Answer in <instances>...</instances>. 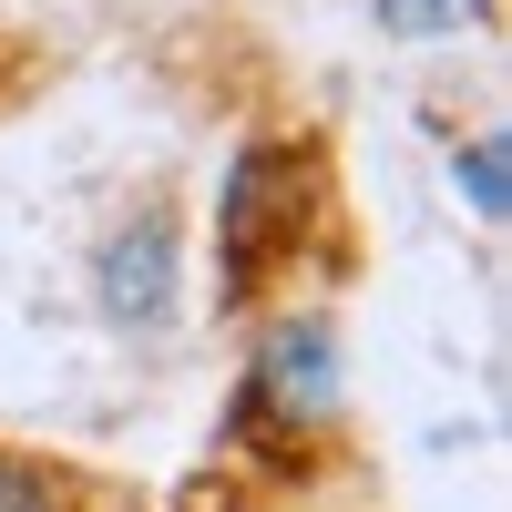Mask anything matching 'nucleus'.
<instances>
[{"mask_svg":"<svg viewBox=\"0 0 512 512\" xmlns=\"http://www.w3.org/2000/svg\"><path fill=\"white\" fill-rule=\"evenodd\" d=\"M0 512H72V482L21 461V451H0Z\"/></svg>","mask_w":512,"mask_h":512,"instance_id":"423d86ee","label":"nucleus"},{"mask_svg":"<svg viewBox=\"0 0 512 512\" xmlns=\"http://www.w3.org/2000/svg\"><path fill=\"white\" fill-rule=\"evenodd\" d=\"M236 451L297 472L328 431H338V328L308 308V318H277L267 338L246 349V379H236V410H226Z\"/></svg>","mask_w":512,"mask_h":512,"instance_id":"f03ea898","label":"nucleus"},{"mask_svg":"<svg viewBox=\"0 0 512 512\" xmlns=\"http://www.w3.org/2000/svg\"><path fill=\"white\" fill-rule=\"evenodd\" d=\"M318 205H328V154L308 134H246L216 175V297L226 308H256L318 236Z\"/></svg>","mask_w":512,"mask_h":512,"instance_id":"f257e3e1","label":"nucleus"},{"mask_svg":"<svg viewBox=\"0 0 512 512\" xmlns=\"http://www.w3.org/2000/svg\"><path fill=\"white\" fill-rule=\"evenodd\" d=\"M369 21L390 41H441V31H482L492 0H369Z\"/></svg>","mask_w":512,"mask_h":512,"instance_id":"20e7f679","label":"nucleus"},{"mask_svg":"<svg viewBox=\"0 0 512 512\" xmlns=\"http://www.w3.org/2000/svg\"><path fill=\"white\" fill-rule=\"evenodd\" d=\"M175 287H185L175 205H164V195H144L134 216H123V226L103 236V256H93V297H103V318H113V328L154 338L164 318H175Z\"/></svg>","mask_w":512,"mask_h":512,"instance_id":"7ed1b4c3","label":"nucleus"},{"mask_svg":"<svg viewBox=\"0 0 512 512\" xmlns=\"http://www.w3.org/2000/svg\"><path fill=\"white\" fill-rule=\"evenodd\" d=\"M502 175H512V144H502V134H472V144L451 154V185L472 195V216H482V226H502V205H512Z\"/></svg>","mask_w":512,"mask_h":512,"instance_id":"39448f33","label":"nucleus"}]
</instances>
